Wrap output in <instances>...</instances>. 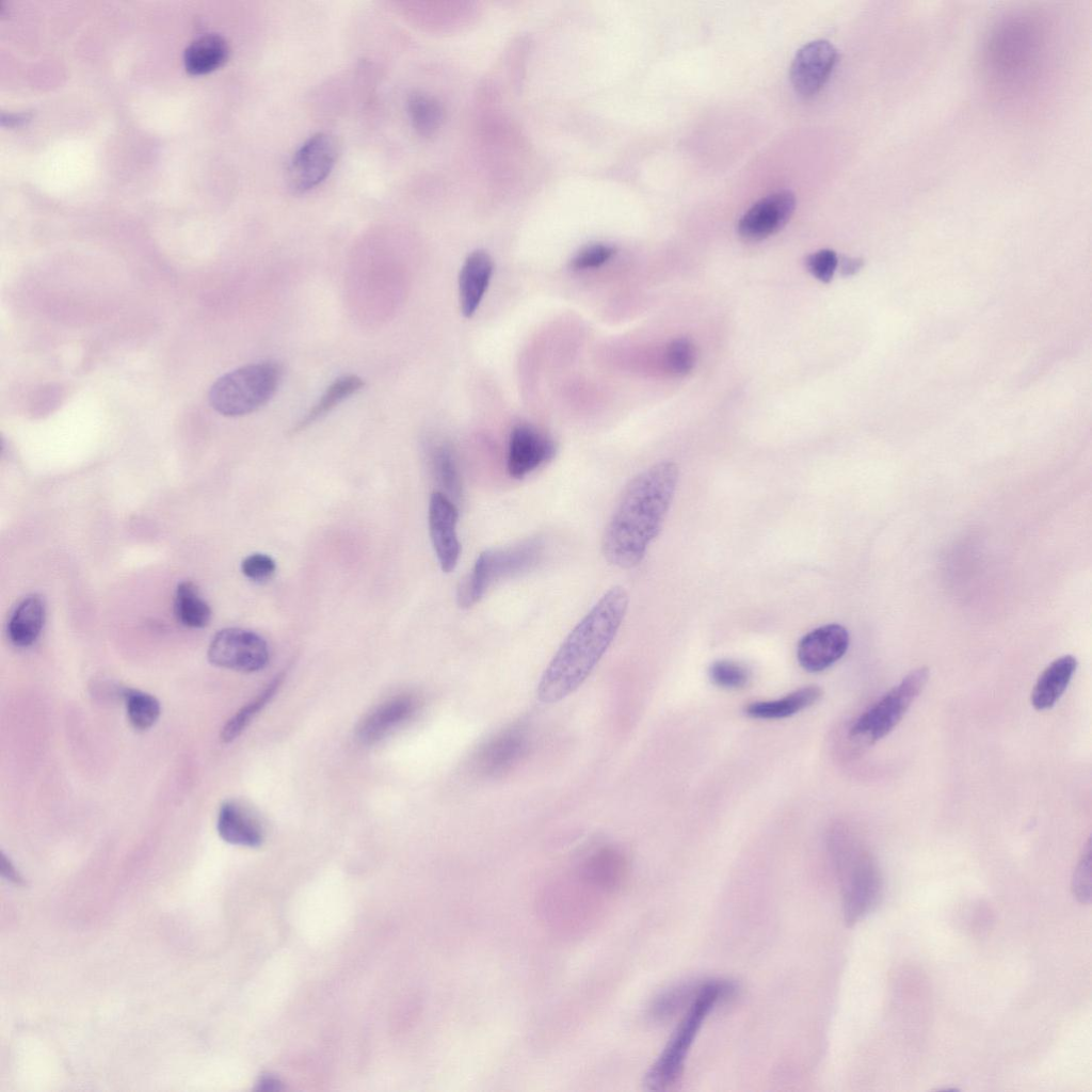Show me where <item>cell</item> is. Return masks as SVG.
Listing matches in <instances>:
<instances>
[{"mask_svg":"<svg viewBox=\"0 0 1092 1092\" xmlns=\"http://www.w3.org/2000/svg\"><path fill=\"white\" fill-rule=\"evenodd\" d=\"M677 481V465L663 461L628 483L601 539L603 555L611 565L631 568L643 560L661 530Z\"/></svg>","mask_w":1092,"mask_h":1092,"instance_id":"6da1fadb","label":"cell"},{"mask_svg":"<svg viewBox=\"0 0 1092 1092\" xmlns=\"http://www.w3.org/2000/svg\"><path fill=\"white\" fill-rule=\"evenodd\" d=\"M620 585L609 589L564 639L536 689L541 703L555 704L577 690L613 642L628 607Z\"/></svg>","mask_w":1092,"mask_h":1092,"instance_id":"7a4b0ae2","label":"cell"},{"mask_svg":"<svg viewBox=\"0 0 1092 1092\" xmlns=\"http://www.w3.org/2000/svg\"><path fill=\"white\" fill-rule=\"evenodd\" d=\"M736 991V983L727 979L703 981L695 999L684 1012L663 1050L647 1071L644 1078L647 1089L665 1090L677 1082L704 1021L720 1002L733 997Z\"/></svg>","mask_w":1092,"mask_h":1092,"instance_id":"3957f363","label":"cell"},{"mask_svg":"<svg viewBox=\"0 0 1092 1092\" xmlns=\"http://www.w3.org/2000/svg\"><path fill=\"white\" fill-rule=\"evenodd\" d=\"M544 547L541 537H531L513 546L482 551L471 571L457 587L459 607L470 608L479 603L496 582L533 569L543 558Z\"/></svg>","mask_w":1092,"mask_h":1092,"instance_id":"277c9868","label":"cell"},{"mask_svg":"<svg viewBox=\"0 0 1092 1092\" xmlns=\"http://www.w3.org/2000/svg\"><path fill=\"white\" fill-rule=\"evenodd\" d=\"M282 373V367L274 362L240 367L215 381L209 391V402L213 410L224 416L237 417L253 413L273 397Z\"/></svg>","mask_w":1092,"mask_h":1092,"instance_id":"5b68a950","label":"cell"},{"mask_svg":"<svg viewBox=\"0 0 1092 1092\" xmlns=\"http://www.w3.org/2000/svg\"><path fill=\"white\" fill-rule=\"evenodd\" d=\"M844 919L854 926L867 916L882 896V880L873 860L864 851L849 849L837 855Z\"/></svg>","mask_w":1092,"mask_h":1092,"instance_id":"8992f818","label":"cell"},{"mask_svg":"<svg viewBox=\"0 0 1092 1092\" xmlns=\"http://www.w3.org/2000/svg\"><path fill=\"white\" fill-rule=\"evenodd\" d=\"M929 679V669L911 671L877 703L863 712L850 728V735L876 742L888 735L902 720Z\"/></svg>","mask_w":1092,"mask_h":1092,"instance_id":"52a82bcc","label":"cell"},{"mask_svg":"<svg viewBox=\"0 0 1092 1092\" xmlns=\"http://www.w3.org/2000/svg\"><path fill=\"white\" fill-rule=\"evenodd\" d=\"M531 745L529 728L514 723L483 741L473 752L471 768L483 778H495L513 770L528 754Z\"/></svg>","mask_w":1092,"mask_h":1092,"instance_id":"ba28073f","label":"cell"},{"mask_svg":"<svg viewBox=\"0 0 1092 1092\" xmlns=\"http://www.w3.org/2000/svg\"><path fill=\"white\" fill-rule=\"evenodd\" d=\"M207 655L208 660L215 667L252 673L266 667L269 648L263 638L256 632L229 627L214 635Z\"/></svg>","mask_w":1092,"mask_h":1092,"instance_id":"9c48e42d","label":"cell"},{"mask_svg":"<svg viewBox=\"0 0 1092 1092\" xmlns=\"http://www.w3.org/2000/svg\"><path fill=\"white\" fill-rule=\"evenodd\" d=\"M337 159V143L325 132L305 141L294 152L287 173L288 184L294 192H305L321 183L333 170Z\"/></svg>","mask_w":1092,"mask_h":1092,"instance_id":"30bf717a","label":"cell"},{"mask_svg":"<svg viewBox=\"0 0 1092 1092\" xmlns=\"http://www.w3.org/2000/svg\"><path fill=\"white\" fill-rule=\"evenodd\" d=\"M556 453L557 444L550 436L530 424H517L509 439L508 472L514 479H523L551 461Z\"/></svg>","mask_w":1092,"mask_h":1092,"instance_id":"8fae6325","label":"cell"},{"mask_svg":"<svg viewBox=\"0 0 1092 1092\" xmlns=\"http://www.w3.org/2000/svg\"><path fill=\"white\" fill-rule=\"evenodd\" d=\"M796 208L789 190L773 192L757 200L738 222L739 235L748 241L762 240L785 226Z\"/></svg>","mask_w":1092,"mask_h":1092,"instance_id":"7c38bea8","label":"cell"},{"mask_svg":"<svg viewBox=\"0 0 1092 1092\" xmlns=\"http://www.w3.org/2000/svg\"><path fill=\"white\" fill-rule=\"evenodd\" d=\"M459 512L454 502L441 492H434L429 503V530L440 568L452 572L461 555L456 524Z\"/></svg>","mask_w":1092,"mask_h":1092,"instance_id":"4fadbf2b","label":"cell"},{"mask_svg":"<svg viewBox=\"0 0 1092 1092\" xmlns=\"http://www.w3.org/2000/svg\"><path fill=\"white\" fill-rule=\"evenodd\" d=\"M837 59V50L825 39L802 46L790 66V79L803 96L816 94L829 78Z\"/></svg>","mask_w":1092,"mask_h":1092,"instance_id":"5bb4252c","label":"cell"},{"mask_svg":"<svg viewBox=\"0 0 1092 1092\" xmlns=\"http://www.w3.org/2000/svg\"><path fill=\"white\" fill-rule=\"evenodd\" d=\"M848 630L839 624L820 626L799 642L797 658L807 672L817 673L838 661L849 647Z\"/></svg>","mask_w":1092,"mask_h":1092,"instance_id":"9a60e30c","label":"cell"},{"mask_svg":"<svg viewBox=\"0 0 1092 1092\" xmlns=\"http://www.w3.org/2000/svg\"><path fill=\"white\" fill-rule=\"evenodd\" d=\"M418 707L417 700L407 694L392 697L372 710L358 725L357 739L364 744H372L390 730L410 719Z\"/></svg>","mask_w":1092,"mask_h":1092,"instance_id":"2e32d148","label":"cell"},{"mask_svg":"<svg viewBox=\"0 0 1092 1092\" xmlns=\"http://www.w3.org/2000/svg\"><path fill=\"white\" fill-rule=\"evenodd\" d=\"M494 271L491 255L483 250L471 252L459 275L460 307L465 317H471L479 307Z\"/></svg>","mask_w":1092,"mask_h":1092,"instance_id":"e0dca14e","label":"cell"},{"mask_svg":"<svg viewBox=\"0 0 1092 1092\" xmlns=\"http://www.w3.org/2000/svg\"><path fill=\"white\" fill-rule=\"evenodd\" d=\"M216 829L220 837L231 845L255 848L263 840L258 819L247 807L234 800L221 805Z\"/></svg>","mask_w":1092,"mask_h":1092,"instance_id":"ac0fdd59","label":"cell"},{"mask_svg":"<svg viewBox=\"0 0 1092 1092\" xmlns=\"http://www.w3.org/2000/svg\"><path fill=\"white\" fill-rule=\"evenodd\" d=\"M1077 669V659L1064 655L1055 659L1040 674L1031 692V705L1035 710L1050 709L1066 690Z\"/></svg>","mask_w":1092,"mask_h":1092,"instance_id":"d6986e66","label":"cell"},{"mask_svg":"<svg viewBox=\"0 0 1092 1092\" xmlns=\"http://www.w3.org/2000/svg\"><path fill=\"white\" fill-rule=\"evenodd\" d=\"M45 621V605L36 595L22 598L10 615L7 637L18 647L32 645L41 635Z\"/></svg>","mask_w":1092,"mask_h":1092,"instance_id":"ffe728a7","label":"cell"},{"mask_svg":"<svg viewBox=\"0 0 1092 1092\" xmlns=\"http://www.w3.org/2000/svg\"><path fill=\"white\" fill-rule=\"evenodd\" d=\"M821 695L822 690L818 686H805L777 700L750 703L744 712L753 719H784L814 705Z\"/></svg>","mask_w":1092,"mask_h":1092,"instance_id":"44dd1931","label":"cell"},{"mask_svg":"<svg viewBox=\"0 0 1092 1092\" xmlns=\"http://www.w3.org/2000/svg\"><path fill=\"white\" fill-rule=\"evenodd\" d=\"M229 46L219 34H205L194 39L184 51V66L191 74L209 73L225 63Z\"/></svg>","mask_w":1092,"mask_h":1092,"instance_id":"7402d4cb","label":"cell"},{"mask_svg":"<svg viewBox=\"0 0 1092 1092\" xmlns=\"http://www.w3.org/2000/svg\"><path fill=\"white\" fill-rule=\"evenodd\" d=\"M363 386L364 381L355 374H348L336 379L326 388L317 403L295 424L292 433L300 432L322 418L343 400L363 388Z\"/></svg>","mask_w":1092,"mask_h":1092,"instance_id":"603a6c76","label":"cell"},{"mask_svg":"<svg viewBox=\"0 0 1092 1092\" xmlns=\"http://www.w3.org/2000/svg\"><path fill=\"white\" fill-rule=\"evenodd\" d=\"M703 981H682L660 993L649 1008V1015L664 1022L684 1013L698 994Z\"/></svg>","mask_w":1092,"mask_h":1092,"instance_id":"cb8c5ba5","label":"cell"},{"mask_svg":"<svg viewBox=\"0 0 1092 1092\" xmlns=\"http://www.w3.org/2000/svg\"><path fill=\"white\" fill-rule=\"evenodd\" d=\"M174 610L177 620L191 628L205 627L211 617L209 605L200 597L196 587L182 581L176 588Z\"/></svg>","mask_w":1092,"mask_h":1092,"instance_id":"d4e9b609","label":"cell"},{"mask_svg":"<svg viewBox=\"0 0 1092 1092\" xmlns=\"http://www.w3.org/2000/svg\"><path fill=\"white\" fill-rule=\"evenodd\" d=\"M407 110L413 127L423 136L432 135L443 123V106L430 94L413 93L407 101Z\"/></svg>","mask_w":1092,"mask_h":1092,"instance_id":"484cf974","label":"cell"},{"mask_svg":"<svg viewBox=\"0 0 1092 1092\" xmlns=\"http://www.w3.org/2000/svg\"><path fill=\"white\" fill-rule=\"evenodd\" d=\"M431 463L434 476L446 492V496L457 500L462 495V482L452 450L447 445L433 448Z\"/></svg>","mask_w":1092,"mask_h":1092,"instance_id":"4316f807","label":"cell"},{"mask_svg":"<svg viewBox=\"0 0 1092 1092\" xmlns=\"http://www.w3.org/2000/svg\"><path fill=\"white\" fill-rule=\"evenodd\" d=\"M124 698L128 719L134 728L148 729L157 722L161 707L154 695L136 689H126Z\"/></svg>","mask_w":1092,"mask_h":1092,"instance_id":"83f0119b","label":"cell"},{"mask_svg":"<svg viewBox=\"0 0 1092 1092\" xmlns=\"http://www.w3.org/2000/svg\"><path fill=\"white\" fill-rule=\"evenodd\" d=\"M283 676L278 675L258 694L252 702L242 707L232 718L228 720L221 733V740L231 742L248 725L251 720L261 710L273 697L282 682Z\"/></svg>","mask_w":1092,"mask_h":1092,"instance_id":"f1b7e54d","label":"cell"},{"mask_svg":"<svg viewBox=\"0 0 1092 1092\" xmlns=\"http://www.w3.org/2000/svg\"><path fill=\"white\" fill-rule=\"evenodd\" d=\"M710 681L723 689H740L751 679L750 670L733 660H717L708 669Z\"/></svg>","mask_w":1092,"mask_h":1092,"instance_id":"f546056e","label":"cell"},{"mask_svg":"<svg viewBox=\"0 0 1092 1092\" xmlns=\"http://www.w3.org/2000/svg\"><path fill=\"white\" fill-rule=\"evenodd\" d=\"M696 351L693 342L686 337L674 339L665 351V365L675 375H686L695 364Z\"/></svg>","mask_w":1092,"mask_h":1092,"instance_id":"4dcf8cb0","label":"cell"},{"mask_svg":"<svg viewBox=\"0 0 1092 1092\" xmlns=\"http://www.w3.org/2000/svg\"><path fill=\"white\" fill-rule=\"evenodd\" d=\"M1091 839L1088 838L1072 878L1074 897L1083 904L1091 902Z\"/></svg>","mask_w":1092,"mask_h":1092,"instance_id":"1f68e13d","label":"cell"},{"mask_svg":"<svg viewBox=\"0 0 1092 1092\" xmlns=\"http://www.w3.org/2000/svg\"><path fill=\"white\" fill-rule=\"evenodd\" d=\"M615 254V247L605 243H594L581 248L571 260L573 270H588L600 267Z\"/></svg>","mask_w":1092,"mask_h":1092,"instance_id":"d6a6232c","label":"cell"},{"mask_svg":"<svg viewBox=\"0 0 1092 1092\" xmlns=\"http://www.w3.org/2000/svg\"><path fill=\"white\" fill-rule=\"evenodd\" d=\"M805 264L813 276L828 283L838 267V257L834 251L824 248L808 255Z\"/></svg>","mask_w":1092,"mask_h":1092,"instance_id":"836d02e7","label":"cell"},{"mask_svg":"<svg viewBox=\"0 0 1092 1092\" xmlns=\"http://www.w3.org/2000/svg\"><path fill=\"white\" fill-rule=\"evenodd\" d=\"M274 560L264 553H253L247 556L241 563V571L245 577L253 581L269 579L275 572Z\"/></svg>","mask_w":1092,"mask_h":1092,"instance_id":"e575fe53","label":"cell"},{"mask_svg":"<svg viewBox=\"0 0 1092 1092\" xmlns=\"http://www.w3.org/2000/svg\"><path fill=\"white\" fill-rule=\"evenodd\" d=\"M280 1088V1082L271 1076H263L258 1082V1089L264 1091H274Z\"/></svg>","mask_w":1092,"mask_h":1092,"instance_id":"d590c367","label":"cell"},{"mask_svg":"<svg viewBox=\"0 0 1092 1092\" xmlns=\"http://www.w3.org/2000/svg\"><path fill=\"white\" fill-rule=\"evenodd\" d=\"M1 871H2L3 876L9 878L10 880H15V881L19 880V878H18L14 867L12 866L10 861L4 855H2Z\"/></svg>","mask_w":1092,"mask_h":1092,"instance_id":"8d00e7d4","label":"cell"},{"mask_svg":"<svg viewBox=\"0 0 1092 1092\" xmlns=\"http://www.w3.org/2000/svg\"><path fill=\"white\" fill-rule=\"evenodd\" d=\"M858 267V261L853 259H845L840 262V269L844 274H851L856 271Z\"/></svg>","mask_w":1092,"mask_h":1092,"instance_id":"74e56055","label":"cell"}]
</instances>
